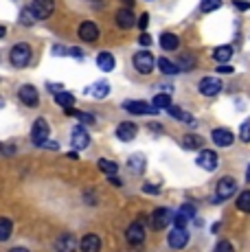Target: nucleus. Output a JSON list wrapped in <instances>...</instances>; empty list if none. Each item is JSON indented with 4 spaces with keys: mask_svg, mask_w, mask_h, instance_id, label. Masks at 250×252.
<instances>
[{
    "mask_svg": "<svg viewBox=\"0 0 250 252\" xmlns=\"http://www.w3.org/2000/svg\"><path fill=\"white\" fill-rule=\"evenodd\" d=\"M9 60H11V64L16 66V68H25L29 62H31V46L25 44V42L16 44V46L11 48V55H9Z\"/></svg>",
    "mask_w": 250,
    "mask_h": 252,
    "instance_id": "f257e3e1",
    "label": "nucleus"
},
{
    "mask_svg": "<svg viewBox=\"0 0 250 252\" xmlns=\"http://www.w3.org/2000/svg\"><path fill=\"white\" fill-rule=\"evenodd\" d=\"M154 64H156V60H154V55L150 51H138L134 55V68L141 72V75H150L154 70Z\"/></svg>",
    "mask_w": 250,
    "mask_h": 252,
    "instance_id": "f03ea898",
    "label": "nucleus"
},
{
    "mask_svg": "<svg viewBox=\"0 0 250 252\" xmlns=\"http://www.w3.org/2000/svg\"><path fill=\"white\" fill-rule=\"evenodd\" d=\"M235 191H237V182H235V178H222V180L218 182V187H215V200L218 202L228 200L230 195H235Z\"/></svg>",
    "mask_w": 250,
    "mask_h": 252,
    "instance_id": "7ed1b4c3",
    "label": "nucleus"
},
{
    "mask_svg": "<svg viewBox=\"0 0 250 252\" xmlns=\"http://www.w3.org/2000/svg\"><path fill=\"white\" fill-rule=\"evenodd\" d=\"M31 11L35 16V20H46L51 18V13L55 11V2L53 0H33Z\"/></svg>",
    "mask_w": 250,
    "mask_h": 252,
    "instance_id": "20e7f679",
    "label": "nucleus"
},
{
    "mask_svg": "<svg viewBox=\"0 0 250 252\" xmlns=\"http://www.w3.org/2000/svg\"><path fill=\"white\" fill-rule=\"evenodd\" d=\"M49 134H51V127H49V123H46L44 119H37L35 123H33V127H31V140L40 147L42 143H44L46 138H49Z\"/></svg>",
    "mask_w": 250,
    "mask_h": 252,
    "instance_id": "39448f33",
    "label": "nucleus"
},
{
    "mask_svg": "<svg viewBox=\"0 0 250 252\" xmlns=\"http://www.w3.org/2000/svg\"><path fill=\"white\" fill-rule=\"evenodd\" d=\"M169 220H171V213L167 211V208H156L150 217V224L154 230H162V228H167Z\"/></svg>",
    "mask_w": 250,
    "mask_h": 252,
    "instance_id": "423d86ee",
    "label": "nucleus"
},
{
    "mask_svg": "<svg viewBox=\"0 0 250 252\" xmlns=\"http://www.w3.org/2000/svg\"><path fill=\"white\" fill-rule=\"evenodd\" d=\"M195 162H198V167H202L204 171H215V167H218V154L211 152V149H202Z\"/></svg>",
    "mask_w": 250,
    "mask_h": 252,
    "instance_id": "0eeeda50",
    "label": "nucleus"
},
{
    "mask_svg": "<svg viewBox=\"0 0 250 252\" xmlns=\"http://www.w3.org/2000/svg\"><path fill=\"white\" fill-rule=\"evenodd\" d=\"M123 108L132 114H156L158 112L152 103H145V101H125Z\"/></svg>",
    "mask_w": 250,
    "mask_h": 252,
    "instance_id": "6e6552de",
    "label": "nucleus"
},
{
    "mask_svg": "<svg viewBox=\"0 0 250 252\" xmlns=\"http://www.w3.org/2000/svg\"><path fill=\"white\" fill-rule=\"evenodd\" d=\"M125 237H127V241L132 246H141L143 241H145V228H143L138 221H134V224L127 226V230H125Z\"/></svg>",
    "mask_w": 250,
    "mask_h": 252,
    "instance_id": "1a4fd4ad",
    "label": "nucleus"
},
{
    "mask_svg": "<svg viewBox=\"0 0 250 252\" xmlns=\"http://www.w3.org/2000/svg\"><path fill=\"white\" fill-rule=\"evenodd\" d=\"M219 90H222V81L215 79V77H204L200 81V92L204 96H215L219 94Z\"/></svg>",
    "mask_w": 250,
    "mask_h": 252,
    "instance_id": "9d476101",
    "label": "nucleus"
},
{
    "mask_svg": "<svg viewBox=\"0 0 250 252\" xmlns=\"http://www.w3.org/2000/svg\"><path fill=\"white\" fill-rule=\"evenodd\" d=\"M18 96H20V101L29 108H35L37 103H40V94H37V90L33 88V86H22L20 90H18Z\"/></svg>",
    "mask_w": 250,
    "mask_h": 252,
    "instance_id": "9b49d317",
    "label": "nucleus"
},
{
    "mask_svg": "<svg viewBox=\"0 0 250 252\" xmlns=\"http://www.w3.org/2000/svg\"><path fill=\"white\" fill-rule=\"evenodd\" d=\"M187 244H189V232H187L185 228H174V230L169 232V246L174 250L185 248Z\"/></svg>",
    "mask_w": 250,
    "mask_h": 252,
    "instance_id": "f8f14e48",
    "label": "nucleus"
},
{
    "mask_svg": "<svg viewBox=\"0 0 250 252\" xmlns=\"http://www.w3.org/2000/svg\"><path fill=\"white\" fill-rule=\"evenodd\" d=\"M79 37L84 42H94L99 37V27L94 22H81L79 24Z\"/></svg>",
    "mask_w": 250,
    "mask_h": 252,
    "instance_id": "ddd939ff",
    "label": "nucleus"
},
{
    "mask_svg": "<svg viewBox=\"0 0 250 252\" xmlns=\"http://www.w3.org/2000/svg\"><path fill=\"white\" fill-rule=\"evenodd\" d=\"M70 143H73V147L75 149H86L88 147V143H90V138H88V132H86L81 125H77V127L73 129V136H70Z\"/></svg>",
    "mask_w": 250,
    "mask_h": 252,
    "instance_id": "4468645a",
    "label": "nucleus"
},
{
    "mask_svg": "<svg viewBox=\"0 0 250 252\" xmlns=\"http://www.w3.org/2000/svg\"><path fill=\"white\" fill-rule=\"evenodd\" d=\"M136 132H138V127L132 123V121H125V123H121L117 127V136H119V140H123V143L132 140L134 136H136Z\"/></svg>",
    "mask_w": 250,
    "mask_h": 252,
    "instance_id": "2eb2a0df",
    "label": "nucleus"
},
{
    "mask_svg": "<svg viewBox=\"0 0 250 252\" xmlns=\"http://www.w3.org/2000/svg\"><path fill=\"white\" fill-rule=\"evenodd\" d=\"M213 143L218 145V147H230L233 145V140H235V136H233V132L230 129H213Z\"/></svg>",
    "mask_w": 250,
    "mask_h": 252,
    "instance_id": "dca6fc26",
    "label": "nucleus"
},
{
    "mask_svg": "<svg viewBox=\"0 0 250 252\" xmlns=\"http://www.w3.org/2000/svg\"><path fill=\"white\" fill-rule=\"evenodd\" d=\"M79 248H81V252H99L101 250V239L97 235H86V237H81Z\"/></svg>",
    "mask_w": 250,
    "mask_h": 252,
    "instance_id": "f3484780",
    "label": "nucleus"
},
{
    "mask_svg": "<svg viewBox=\"0 0 250 252\" xmlns=\"http://www.w3.org/2000/svg\"><path fill=\"white\" fill-rule=\"evenodd\" d=\"M117 24L121 29H132L134 27V13L129 7H123L117 11Z\"/></svg>",
    "mask_w": 250,
    "mask_h": 252,
    "instance_id": "a211bd4d",
    "label": "nucleus"
},
{
    "mask_svg": "<svg viewBox=\"0 0 250 252\" xmlns=\"http://www.w3.org/2000/svg\"><path fill=\"white\" fill-rule=\"evenodd\" d=\"M97 66L103 72H110V70H114V66H117V60H114L112 53H99L97 55Z\"/></svg>",
    "mask_w": 250,
    "mask_h": 252,
    "instance_id": "6ab92c4d",
    "label": "nucleus"
},
{
    "mask_svg": "<svg viewBox=\"0 0 250 252\" xmlns=\"http://www.w3.org/2000/svg\"><path fill=\"white\" fill-rule=\"evenodd\" d=\"M77 239L73 235H64V237H60V241H57V252H75L77 248Z\"/></svg>",
    "mask_w": 250,
    "mask_h": 252,
    "instance_id": "aec40b11",
    "label": "nucleus"
},
{
    "mask_svg": "<svg viewBox=\"0 0 250 252\" xmlns=\"http://www.w3.org/2000/svg\"><path fill=\"white\" fill-rule=\"evenodd\" d=\"M230 57H233V46H228V44L218 46V48L213 51V60L218 62V64H226Z\"/></svg>",
    "mask_w": 250,
    "mask_h": 252,
    "instance_id": "412c9836",
    "label": "nucleus"
},
{
    "mask_svg": "<svg viewBox=\"0 0 250 252\" xmlns=\"http://www.w3.org/2000/svg\"><path fill=\"white\" fill-rule=\"evenodd\" d=\"M55 101H57V105L60 108H64V110H68V108H73V103H75V96L70 94V92H57L55 94Z\"/></svg>",
    "mask_w": 250,
    "mask_h": 252,
    "instance_id": "4be33fe9",
    "label": "nucleus"
},
{
    "mask_svg": "<svg viewBox=\"0 0 250 252\" xmlns=\"http://www.w3.org/2000/svg\"><path fill=\"white\" fill-rule=\"evenodd\" d=\"M178 44H180V42H178V37L174 33H162L160 35V46L165 48V51H176Z\"/></svg>",
    "mask_w": 250,
    "mask_h": 252,
    "instance_id": "5701e85b",
    "label": "nucleus"
},
{
    "mask_svg": "<svg viewBox=\"0 0 250 252\" xmlns=\"http://www.w3.org/2000/svg\"><path fill=\"white\" fill-rule=\"evenodd\" d=\"M127 167L132 169L134 173H143L145 171V158H143L141 154H134V156L127 160Z\"/></svg>",
    "mask_w": 250,
    "mask_h": 252,
    "instance_id": "b1692460",
    "label": "nucleus"
},
{
    "mask_svg": "<svg viewBox=\"0 0 250 252\" xmlns=\"http://www.w3.org/2000/svg\"><path fill=\"white\" fill-rule=\"evenodd\" d=\"M156 64H158V68H160V72H165V75H176V72H180V68H178L174 62L167 60V57H160Z\"/></svg>",
    "mask_w": 250,
    "mask_h": 252,
    "instance_id": "393cba45",
    "label": "nucleus"
},
{
    "mask_svg": "<svg viewBox=\"0 0 250 252\" xmlns=\"http://www.w3.org/2000/svg\"><path fill=\"white\" fill-rule=\"evenodd\" d=\"M152 105H154L156 110H167V108L171 105V96H169V92H167V94H165V92L156 94V96H154V101H152Z\"/></svg>",
    "mask_w": 250,
    "mask_h": 252,
    "instance_id": "a878e982",
    "label": "nucleus"
},
{
    "mask_svg": "<svg viewBox=\"0 0 250 252\" xmlns=\"http://www.w3.org/2000/svg\"><path fill=\"white\" fill-rule=\"evenodd\" d=\"M88 92H90L93 96H97V99H103V96H108L110 86H108V81H97V84H94Z\"/></svg>",
    "mask_w": 250,
    "mask_h": 252,
    "instance_id": "bb28decb",
    "label": "nucleus"
},
{
    "mask_svg": "<svg viewBox=\"0 0 250 252\" xmlns=\"http://www.w3.org/2000/svg\"><path fill=\"white\" fill-rule=\"evenodd\" d=\"M11 230H13L11 220H7V217H0V241H7L9 237H11Z\"/></svg>",
    "mask_w": 250,
    "mask_h": 252,
    "instance_id": "cd10ccee",
    "label": "nucleus"
},
{
    "mask_svg": "<svg viewBox=\"0 0 250 252\" xmlns=\"http://www.w3.org/2000/svg\"><path fill=\"white\" fill-rule=\"evenodd\" d=\"M167 112L174 116V119H178V121H187V123H193V116H191L189 112H185V110L176 108V105H169V108H167Z\"/></svg>",
    "mask_w": 250,
    "mask_h": 252,
    "instance_id": "c85d7f7f",
    "label": "nucleus"
},
{
    "mask_svg": "<svg viewBox=\"0 0 250 252\" xmlns=\"http://www.w3.org/2000/svg\"><path fill=\"white\" fill-rule=\"evenodd\" d=\"M182 145H185L187 149H198V147H202V136H198V134H185Z\"/></svg>",
    "mask_w": 250,
    "mask_h": 252,
    "instance_id": "c756f323",
    "label": "nucleus"
},
{
    "mask_svg": "<svg viewBox=\"0 0 250 252\" xmlns=\"http://www.w3.org/2000/svg\"><path fill=\"white\" fill-rule=\"evenodd\" d=\"M237 208H239L242 213H250V191L239 193V197H237Z\"/></svg>",
    "mask_w": 250,
    "mask_h": 252,
    "instance_id": "7c9ffc66",
    "label": "nucleus"
},
{
    "mask_svg": "<svg viewBox=\"0 0 250 252\" xmlns=\"http://www.w3.org/2000/svg\"><path fill=\"white\" fill-rule=\"evenodd\" d=\"M195 66V57L191 55V53H185V55L180 57V66H178V68L180 70H191Z\"/></svg>",
    "mask_w": 250,
    "mask_h": 252,
    "instance_id": "2f4dec72",
    "label": "nucleus"
},
{
    "mask_svg": "<svg viewBox=\"0 0 250 252\" xmlns=\"http://www.w3.org/2000/svg\"><path fill=\"white\" fill-rule=\"evenodd\" d=\"M222 7V0H202L200 2V9L204 13H211V11H215V9H219Z\"/></svg>",
    "mask_w": 250,
    "mask_h": 252,
    "instance_id": "473e14b6",
    "label": "nucleus"
},
{
    "mask_svg": "<svg viewBox=\"0 0 250 252\" xmlns=\"http://www.w3.org/2000/svg\"><path fill=\"white\" fill-rule=\"evenodd\" d=\"M99 169L105 173V176H114L119 171L117 162H110V160H99Z\"/></svg>",
    "mask_w": 250,
    "mask_h": 252,
    "instance_id": "72a5a7b5",
    "label": "nucleus"
},
{
    "mask_svg": "<svg viewBox=\"0 0 250 252\" xmlns=\"http://www.w3.org/2000/svg\"><path fill=\"white\" fill-rule=\"evenodd\" d=\"M66 112H68V114H75L77 119H79V123H88V125H90V123H94V116H93V114H88V112H75L73 108H68Z\"/></svg>",
    "mask_w": 250,
    "mask_h": 252,
    "instance_id": "f704fd0d",
    "label": "nucleus"
},
{
    "mask_svg": "<svg viewBox=\"0 0 250 252\" xmlns=\"http://www.w3.org/2000/svg\"><path fill=\"white\" fill-rule=\"evenodd\" d=\"M239 138H242L244 143H250V119L244 121L242 127H239Z\"/></svg>",
    "mask_w": 250,
    "mask_h": 252,
    "instance_id": "c9c22d12",
    "label": "nucleus"
},
{
    "mask_svg": "<svg viewBox=\"0 0 250 252\" xmlns=\"http://www.w3.org/2000/svg\"><path fill=\"white\" fill-rule=\"evenodd\" d=\"M20 22H22V24H33V22H35V16H33L31 7H29V9H22V16H20Z\"/></svg>",
    "mask_w": 250,
    "mask_h": 252,
    "instance_id": "e433bc0d",
    "label": "nucleus"
},
{
    "mask_svg": "<svg viewBox=\"0 0 250 252\" xmlns=\"http://www.w3.org/2000/svg\"><path fill=\"white\" fill-rule=\"evenodd\" d=\"M0 154H4V156H13V154H16V145L0 143Z\"/></svg>",
    "mask_w": 250,
    "mask_h": 252,
    "instance_id": "4c0bfd02",
    "label": "nucleus"
},
{
    "mask_svg": "<svg viewBox=\"0 0 250 252\" xmlns=\"http://www.w3.org/2000/svg\"><path fill=\"white\" fill-rule=\"evenodd\" d=\"M215 252H235V248H233V244L230 241H219L218 246H215Z\"/></svg>",
    "mask_w": 250,
    "mask_h": 252,
    "instance_id": "58836bf2",
    "label": "nucleus"
},
{
    "mask_svg": "<svg viewBox=\"0 0 250 252\" xmlns=\"http://www.w3.org/2000/svg\"><path fill=\"white\" fill-rule=\"evenodd\" d=\"M138 44H141V46H152V35H150V33L143 31L141 37H138Z\"/></svg>",
    "mask_w": 250,
    "mask_h": 252,
    "instance_id": "ea45409f",
    "label": "nucleus"
},
{
    "mask_svg": "<svg viewBox=\"0 0 250 252\" xmlns=\"http://www.w3.org/2000/svg\"><path fill=\"white\" fill-rule=\"evenodd\" d=\"M233 7L239 9V11H248V9H250V2H248V0H235Z\"/></svg>",
    "mask_w": 250,
    "mask_h": 252,
    "instance_id": "a19ab883",
    "label": "nucleus"
},
{
    "mask_svg": "<svg viewBox=\"0 0 250 252\" xmlns=\"http://www.w3.org/2000/svg\"><path fill=\"white\" fill-rule=\"evenodd\" d=\"M187 221H189V220H187V217L182 215V213H178V215H176V220H174V224H176V228H185V226H187Z\"/></svg>",
    "mask_w": 250,
    "mask_h": 252,
    "instance_id": "79ce46f5",
    "label": "nucleus"
},
{
    "mask_svg": "<svg viewBox=\"0 0 250 252\" xmlns=\"http://www.w3.org/2000/svg\"><path fill=\"white\" fill-rule=\"evenodd\" d=\"M180 213H182V215L187 217V220H189V217H193V215H195V208L191 206V204H185V206L180 208Z\"/></svg>",
    "mask_w": 250,
    "mask_h": 252,
    "instance_id": "37998d69",
    "label": "nucleus"
},
{
    "mask_svg": "<svg viewBox=\"0 0 250 252\" xmlns=\"http://www.w3.org/2000/svg\"><path fill=\"white\" fill-rule=\"evenodd\" d=\"M147 22H150V13H143L141 20H138V29H141V31H147Z\"/></svg>",
    "mask_w": 250,
    "mask_h": 252,
    "instance_id": "c03bdc74",
    "label": "nucleus"
},
{
    "mask_svg": "<svg viewBox=\"0 0 250 252\" xmlns=\"http://www.w3.org/2000/svg\"><path fill=\"white\" fill-rule=\"evenodd\" d=\"M143 191H145V193H152V195H158V189L154 187V184H150V182H147L145 187H143Z\"/></svg>",
    "mask_w": 250,
    "mask_h": 252,
    "instance_id": "a18cd8bd",
    "label": "nucleus"
},
{
    "mask_svg": "<svg viewBox=\"0 0 250 252\" xmlns=\"http://www.w3.org/2000/svg\"><path fill=\"white\" fill-rule=\"evenodd\" d=\"M49 90H53V92H55V94H57V92H62V90H64V86H62V84H49Z\"/></svg>",
    "mask_w": 250,
    "mask_h": 252,
    "instance_id": "49530a36",
    "label": "nucleus"
},
{
    "mask_svg": "<svg viewBox=\"0 0 250 252\" xmlns=\"http://www.w3.org/2000/svg\"><path fill=\"white\" fill-rule=\"evenodd\" d=\"M218 72H233V66H226V64H219V66H218Z\"/></svg>",
    "mask_w": 250,
    "mask_h": 252,
    "instance_id": "de8ad7c7",
    "label": "nucleus"
},
{
    "mask_svg": "<svg viewBox=\"0 0 250 252\" xmlns=\"http://www.w3.org/2000/svg\"><path fill=\"white\" fill-rule=\"evenodd\" d=\"M121 2L125 4V7H129V9H132V7H134V0H121Z\"/></svg>",
    "mask_w": 250,
    "mask_h": 252,
    "instance_id": "09e8293b",
    "label": "nucleus"
},
{
    "mask_svg": "<svg viewBox=\"0 0 250 252\" xmlns=\"http://www.w3.org/2000/svg\"><path fill=\"white\" fill-rule=\"evenodd\" d=\"M4 33H7V29H4L2 24H0V37H4Z\"/></svg>",
    "mask_w": 250,
    "mask_h": 252,
    "instance_id": "8fccbe9b",
    "label": "nucleus"
},
{
    "mask_svg": "<svg viewBox=\"0 0 250 252\" xmlns=\"http://www.w3.org/2000/svg\"><path fill=\"white\" fill-rule=\"evenodd\" d=\"M9 252H29L27 248H13V250H9Z\"/></svg>",
    "mask_w": 250,
    "mask_h": 252,
    "instance_id": "3c124183",
    "label": "nucleus"
},
{
    "mask_svg": "<svg viewBox=\"0 0 250 252\" xmlns=\"http://www.w3.org/2000/svg\"><path fill=\"white\" fill-rule=\"evenodd\" d=\"M248 180H250V167H248Z\"/></svg>",
    "mask_w": 250,
    "mask_h": 252,
    "instance_id": "603ef678",
    "label": "nucleus"
}]
</instances>
